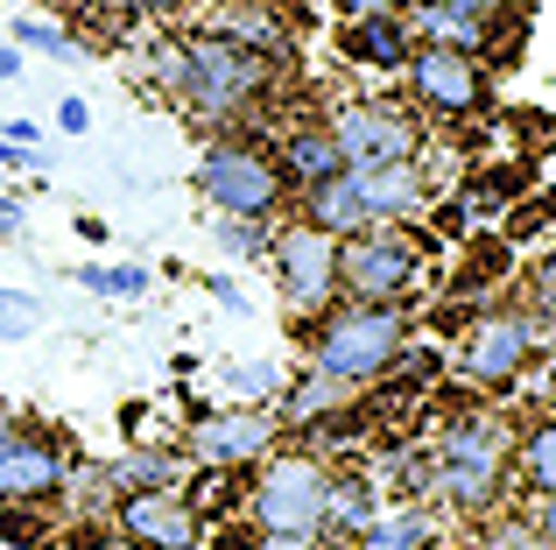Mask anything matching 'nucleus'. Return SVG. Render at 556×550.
Wrapping results in <instances>:
<instances>
[{"instance_id": "5", "label": "nucleus", "mask_w": 556, "mask_h": 550, "mask_svg": "<svg viewBox=\"0 0 556 550\" xmlns=\"http://www.w3.org/2000/svg\"><path fill=\"white\" fill-rule=\"evenodd\" d=\"M198 198L226 220H282L289 212V177L275 163L268 141H254L247 127H226L198 149V170H190Z\"/></svg>"}, {"instance_id": "18", "label": "nucleus", "mask_w": 556, "mask_h": 550, "mask_svg": "<svg viewBox=\"0 0 556 550\" xmlns=\"http://www.w3.org/2000/svg\"><path fill=\"white\" fill-rule=\"evenodd\" d=\"M402 22H408V36H416V42H444V50H472V57H486L493 36H501V22L465 14V8H437V0H408Z\"/></svg>"}, {"instance_id": "28", "label": "nucleus", "mask_w": 556, "mask_h": 550, "mask_svg": "<svg viewBox=\"0 0 556 550\" xmlns=\"http://www.w3.org/2000/svg\"><path fill=\"white\" fill-rule=\"evenodd\" d=\"M218 382H226L232 402H275L282 396V367H268V360H240V367H226Z\"/></svg>"}, {"instance_id": "9", "label": "nucleus", "mask_w": 556, "mask_h": 550, "mask_svg": "<svg viewBox=\"0 0 556 550\" xmlns=\"http://www.w3.org/2000/svg\"><path fill=\"white\" fill-rule=\"evenodd\" d=\"M325 127H331V141H339L345 170L422 163V149H430L422 113L408 107V99H394V92H353V99H339V107L325 113Z\"/></svg>"}, {"instance_id": "4", "label": "nucleus", "mask_w": 556, "mask_h": 550, "mask_svg": "<svg viewBox=\"0 0 556 550\" xmlns=\"http://www.w3.org/2000/svg\"><path fill=\"white\" fill-rule=\"evenodd\" d=\"M437 198L430 170L422 163H374V170H339V177L296 191V220L325 226V234H359V226H402V220H422Z\"/></svg>"}, {"instance_id": "14", "label": "nucleus", "mask_w": 556, "mask_h": 550, "mask_svg": "<svg viewBox=\"0 0 556 550\" xmlns=\"http://www.w3.org/2000/svg\"><path fill=\"white\" fill-rule=\"evenodd\" d=\"M106 529L127 550H198L212 523L198 515L190 487H135V495H113Z\"/></svg>"}, {"instance_id": "32", "label": "nucleus", "mask_w": 556, "mask_h": 550, "mask_svg": "<svg viewBox=\"0 0 556 550\" xmlns=\"http://www.w3.org/2000/svg\"><path fill=\"white\" fill-rule=\"evenodd\" d=\"M99 14H127V22H169V14H198L212 0H92Z\"/></svg>"}, {"instance_id": "10", "label": "nucleus", "mask_w": 556, "mask_h": 550, "mask_svg": "<svg viewBox=\"0 0 556 550\" xmlns=\"http://www.w3.org/2000/svg\"><path fill=\"white\" fill-rule=\"evenodd\" d=\"M268 268H275V289H282L296 325H311L317 311H331V303L345 297L339 289V234H325V226H311V220H275Z\"/></svg>"}, {"instance_id": "3", "label": "nucleus", "mask_w": 556, "mask_h": 550, "mask_svg": "<svg viewBox=\"0 0 556 550\" xmlns=\"http://www.w3.org/2000/svg\"><path fill=\"white\" fill-rule=\"evenodd\" d=\"M408 339H416L408 303L339 297L331 311H317L311 325H303V367H317L325 382L367 396V388H380V382H394V374H402Z\"/></svg>"}, {"instance_id": "22", "label": "nucleus", "mask_w": 556, "mask_h": 550, "mask_svg": "<svg viewBox=\"0 0 556 550\" xmlns=\"http://www.w3.org/2000/svg\"><path fill=\"white\" fill-rule=\"evenodd\" d=\"M437 543V509L430 501H380L374 523L353 537V550H430Z\"/></svg>"}, {"instance_id": "11", "label": "nucleus", "mask_w": 556, "mask_h": 550, "mask_svg": "<svg viewBox=\"0 0 556 550\" xmlns=\"http://www.w3.org/2000/svg\"><path fill=\"white\" fill-rule=\"evenodd\" d=\"M408 85V107L416 113H437V121H472V113L493 107V71L486 57L472 50H444V42H416L408 64L394 71Z\"/></svg>"}, {"instance_id": "25", "label": "nucleus", "mask_w": 556, "mask_h": 550, "mask_svg": "<svg viewBox=\"0 0 556 550\" xmlns=\"http://www.w3.org/2000/svg\"><path fill=\"white\" fill-rule=\"evenodd\" d=\"M71 283L92 289V297H113V303L149 297V268H141V262H78V268H71Z\"/></svg>"}, {"instance_id": "13", "label": "nucleus", "mask_w": 556, "mask_h": 550, "mask_svg": "<svg viewBox=\"0 0 556 550\" xmlns=\"http://www.w3.org/2000/svg\"><path fill=\"white\" fill-rule=\"evenodd\" d=\"M71 452L56 430L28 424L22 410H0V509H50L64 495Z\"/></svg>"}, {"instance_id": "24", "label": "nucleus", "mask_w": 556, "mask_h": 550, "mask_svg": "<svg viewBox=\"0 0 556 550\" xmlns=\"http://www.w3.org/2000/svg\"><path fill=\"white\" fill-rule=\"evenodd\" d=\"M380 495H394V501H430V445L422 438H408V445H394L388 459H380Z\"/></svg>"}, {"instance_id": "12", "label": "nucleus", "mask_w": 556, "mask_h": 550, "mask_svg": "<svg viewBox=\"0 0 556 550\" xmlns=\"http://www.w3.org/2000/svg\"><path fill=\"white\" fill-rule=\"evenodd\" d=\"M282 438L289 430H282V416H275V402H226V410L190 416L184 452H190V466H204V473H247Z\"/></svg>"}, {"instance_id": "33", "label": "nucleus", "mask_w": 556, "mask_h": 550, "mask_svg": "<svg viewBox=\"0 0 556 550\" xmlns=\"http://www.w3.org/2000/svg\"><path fill=\"white\" fill-rule=\"evenodd\" d=\"M56 127H64V135H85V127H92V107H85L78 92H71V99H56Z\"/></svg>"}, {"instance_id": "38", "label": "nucleus", "mask_w": 556, "mask_h": 550, "mask_svg": "<svg viewBox=\"0 0 556 550\" xmlns=\"http://www.w3.org/2000/svg\"><path fill=\"white\" fill-rule=\"evenodd\" d=\"M247 550H331L325 537H254Z\"/></svg>"}, {"instance_id": "35", "label": "nucleus", "mask_w": 556, "mask_h": 550, "mask_svg": "<svg viewBox=\"0 0 556 550\" xmlns=\"http://www.w3.org/2000/svg\"><path fill=\"white\" fill-rule=\"evenodd\" d=\"M339 8V22H353V14H402L408 0H331Z\"/></svg>"}, {"instance_id": "41", "label": "nucleus", "mask_w": 556, "mask_h": 550, "mask_svg": "<svg viewBox=\"0 0 556 550\" xmlns=\"http://www.w3.org/2000/svg\"><path fill=\"white\" fill-rule=\"evenodd\" d=\"M22 64H28V50H22V42H0V85H8V78H22Z\"/></svg>"}, {"instance_id": "17", "label": "nucleus", "mask_w": 556, "mask_h": 550, "mask_svg": "<svg viewBox=\"0 0 556 550\" xmlns=\"http://www.w3.org/2000/svg\"><path fill=\"white\" fill-rule=\"evenodd\" d=\"M204 28L247 42V50L268 57V64H289V57H296V28H289L275 8H261V0H218V8H204Z\"/></svg>"}, {"instance_id": "40", "label": "nucleus", "mask_w": 556, "mask_h": 550, "mask_svg": "<svg viewBox=\"0 0 556 550\" xmlns=\"http://www.w3.org/2000/svg\"><path fill=\"white\" fill-rule=\"evenodd\" d=\"M0 135H8L14 149H42V127L28 121V113H22V121H8V127H0Z\"/></svg>"}, {"instance_id": "19", "label": "nucleus", "mask_w": 556, "mask_h": 550, "mask_svg": "<svg viewBox=\"0 0 556 550\" xmlns=\"http://www.w3.org/2000/svg\"><path fill=\"white\" fill-rule=\"evenodd\" d=\"M380 480L367 466H331V495H325V543H353L359 529L374 523V509H380Z\"/></svg>"}, {"instance_id": "39", "label": "nucleus", "mask_w": 556, "mask_h": 550, "mask_svg": "<svg viewBox=\"0 0 556 550\" xmlns=\"http://www.w3.org/2000/svg\"><path fill=\"white\" fill-rule=\"evenodd\" d=\"M212 297H218V311H232V317L247 311V297H240V283H232V275H212Z\"/></svg>"}, {"instance_id": "27", "label": "nucleus", "mask_w": 556, "mask_h": 550, "mask_svg": "<svg viewBox=\"0 0 556 550\" xmlns=\"http://www.w3.org/2000/svg\"><path fill=\"white\" fill-rule=\"evenodd\" d=\"M212 240L226 248V262H268L275 220H226V212H212Z\"/></svg>"}, {"instance_id": "29", "label": "nucleus", "mask_w": 556, "mask_h": 550, "mask_svg": "<svg viewBox=\"0 0 556 550\" xmlns=\"http://www.w3.org/2000/svg\"><path fill=\"white\" fill-rule=\"evenodd\" d=\"M529 311H535V325H543V353H556V248L529 275Z\"/></svg>"}, {"instance_id": "15", "label": "nucleus", "mask_w": 556, "mask_h": 550, "mask_svg": "<svg viewBox=\"0 0 556 550\" xmlns=\"http://www.w3.org/2000/svg\"><path fill=\"white\" fill-rule=\"evenodd\" d=\"M268 149H275V163H282V177H289V198L345 170V155H339V141H331L325 121H282Z\"/></svg>"}, {"instance_id": "6", "label": "nucleus", "mask_w": 556, "mask_h": 550, "mask_svg": "<svg viewBox=\"0 0 556 550\" xmlns=\"http://www.w3.org/2000/svg\"><path fill=\"white\" fill-rule=\"evenodd\" d=\"M535 360H543V325H535V311L515 303V297H486L465 317L458 346H451V374H458L465 388H479V396L515 388Z\"/></svg>"}, {"instance_id": "16", "label": "nucleus", "mask_w": 556, "mask_h": 550, "mask_svg": "<svg viewBox=\"0 0 556 550\" xmlns=\"http://www.w3.org/2000/svg\"><path fill=\"white\" fill-rule=\"evenodd\" d=\"M408 50H416V36H408L402 14H353V22H339V57L359 64V71L394 78V71L408 64Z\"/></svg>"}, {"instance_id": "1", "label": "nucleus", "mask_w": 556, "mask_h": 550, "mask_svg": "<svg viewBox=\"0 0 556 550\" xmlns=\"http://www.w3.org/2000/svg\"><path fill=\"white\" fill-rule=\"evenodd\" d=\"M275 71H282V64L254 57L247 42L218 36V28H204V22L163 36L155 57H149V78L184 107V121L212 127V135L247 127L261 107H268V99H275Z\"/></svg>"}, {"instance_id": "2", "label": "nucleus", "mask_w": 556, "mask_h": 550, "mask_svg": "<svg viewBox=\"0 0 556 550\" xmlns=\"http://www.w3.org/2000/svg\"><path fill=\"white\" fill-rule=\"evenodd\" d=\"M515 495V424L501 410H458L430 438V509L451 523H486Z\"/></svg>"}, {"instance_id": "34", "label": "nucleus", "mask_w": 556, "mask_h": 550, "mask_svg": "<svg viewBox=\"0 0 556 550\" xmlns=\"http://www.w3.org/2000/svg\"><path fill=\"white\" fill-rule=\"evenodd\" d=\"M22 226H28V212H22V198H14V191H8V184H0V240H14V234H22Z\"/></svg>"}, {"instance_id": "23", "label": "nucleus", "mask_w": 556, "mask_h": 550, "mask_svg": "<svg viewBox=\"0 0 556 550\" xmlns=\"http://www.w3.org/2000/svg\"><path fill=\"white\" fill-rule=\"evenodd\" d=\"M515 487H521L529 501L556 495V410L515 430Z\"/></svg>"}, {"instance_id": "26", "label": "nucleus", "mask_w": 556, "mask_h": 550, "mask_svg": "<svg viewBox=\"0 0 556 550\" xmlns=\"http://www.w3.org/2000/svg\"><path fill=\"white\" fill-rule=\"evenodd\" d=\"M8 42H22L28 57H50V64H78V57H85V36H71V28L50 22V14H22Z\"/></svg>"}, {"instance_id": "37", "label": "nucleus", "mask_w": 556, "mask_h": 550, "mask_svg": "<svg viewBox=\"0 0 556 550\" xmlns=\"http://www.w3.org/2000/svg\"><path fill=\"white\" fill-rule=\"evenodd\" d=\"M437 8H465V14H486V22H507L515 0H437Z\"/></svg>"}, {"instance_id": "8", "label": "nucleus", "mask_w": 556, "mask_h": 550, "mask_svg": "<svg viewBox=\"0 0 556 550\" xmlns=\"http://www.w3.org/2000/svg\"><path fill=\"white\" fill-rule=\"evenodd\" d=\"M437 240L422 234L416 220L402 226H359V234L339 240V289L367 303H408L422 289V268H430Z\"/></svg>"}, {"instance_id": "21", "label": "nucleus", "mask_w": 556, "mask_h": 550, "mask_svg": "<svg viewBox=\"0 0 556 550\" xmlns=\"http://www.w3.org/2000/svg\"><path fill=\"white\" fill-rule=\"evenodd\" d=\"M353 410V388L325 382L317 367H303L296 382H282V396H275V416H282V430H325L331 416Z\"/></svg>"}, {"instance_id": "36", "label": "nucleus", "mask_w": 556, "mask_h": 550, "mask_svg": "<svg viewBox=\"0 0 556 550\" xmlns=\"http://www.w3.org/2000/svg\"><path fill=\"white\" fill-rule=\"evenodd\" d=\"M529 523H535V537H543V543L556 550V495H543V501H529Z\"/></svg>"}, {"instance_id": "7", "label": "nucleus", "mask_w": 556, "mask_h": 550, "mask_svg": "<svg viewBox=\"0 0 556 550\" xmlns=\"http://www.w3.org/2000/svg\"><path fill=\"white\" fill-rule=\"evenodd\" d=\"M325 495H331V459L317 452H289L275 445L247 480V529L254 537H325Z\"/></svg>"}, {"instance_id": "30", "label": "nucleus", "mask_w": 556, "mask_h": 550, "mask_svg": "<svg viewBox=\"0 0 556 550\" xmlns=\"http://www.w3.org/2000/svg\"><path fill=\"white\" fill-rule=\"evenodd\" d=\"M28 332H42V303L28 297V289H8V283H0V339L22 346Z\"/></svg>"}, {"instance_id": "20", "label": "nucleus", "mask_w": 556, "mask_h": 550, "mask_svg": "<svg viewBox=\"0 0 556 550\" xmlns=\"http://www.w3.org/2000/svg\"><path fill=\"white\" fill-rule=\"evenodd\" d=\"M113 495H135V487H190L198 466H190L184 445H127L121 459H106Z\"/></svg>"}, {"instance_id": "31", "label": "nucleus", "mask_w": 556, "mask_h": 550, "mask_svg": "<svg viewBox=\"0 0 556 550\" xmlns=\"http://www.w3.org/2000/svg\"><path fill=\"white\" fill-rule=\"evenodd\" d=\"M479 550H549V543L535 537L529 515H486V537H479Z\"/></svg>"}]
</instances>
